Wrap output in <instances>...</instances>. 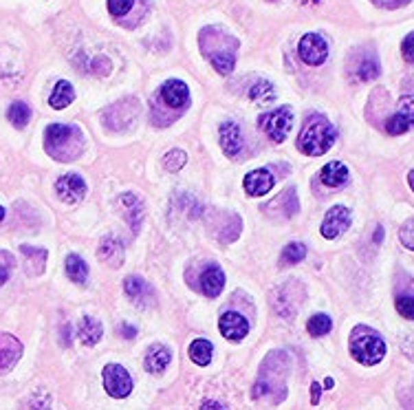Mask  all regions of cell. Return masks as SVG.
<instances>
[{
    "instance_id": "obj_8",
    "label": "cell",
    "mask_w": 414,
    "mask_h": 410,
    "mask_svg": "<svg viewBox=\"0 0 414 410\" xmlns=\"http://www.w3.org/2000/svg\"><path fill=\"white\" fill-rule=\"evenodd\" d=\"M350 227V209L346 205H333L326 212L320 232L324 238H337Z\"/></svg>"
},
{
    "instance_id": "obj_22",
    "label": "cell",
    "mask_w": 414,
    "mask_h": 410,
    "mask_svg": "<svg viewBox=\"0 0 414 410\" xmlns=\"http://www.w3.org/2000/svg\"><path fill=\"white\" fill-rule=\"evenodd\" d=\"M320 179H322V183L328 185V187H339V185H344L348 181V168L344 163H339V161H331V163H326L322 168Z\"/></svg>"
},
{
    "instance_id": "obj_44",
    "label": "cell",
    "mask_w": 414,
    "mask_h": 410,
    "mask_svg": "<svg viewBox=\"0 0 414 410\" xmlns=\"http://www.w3.org/2000/svg\"><path fill=\"white\" fill-rule=\"evenodd\" d=\"M335 386V382L331 380V377H326V380H324V388H333Z\"/></svg>"
},
{
    "instance_id": "obj_25",
    "label": "cell",
    "mask_w": 414,
    "mask_h": 410,
    "mask_svg": "<svg viewBox=\"0 0 414 410\" xmlns=\"http://www.w3.org/2000/svg\"><path fill=\"white\" fill-rule=\"evenodd\" d=\"M67 273H69V278L73 282H87V278H89V265L84 262V258L71 254L67 258Z\"/></svg>"
},
{
    "instance_id": "obj_19",
    "label": "cell",
    "mask_w": 414,
    "mask_h": 410,
    "mask_svg": "<svg viewBox=\"0 0 414 410\" xmlns=\"http://www.w3.org/2000/svg\"><path fill=\"white\" fill-rule=\"evenodd\" d=\"M168 364H170V349H168V346L152 344L150 349L146 351L143 366H146V371H148V373H152V375L163 373Z\"/></svg>"
},
{
    "instance_id": "obj_16",
    "label": "cell",
    "mask_w": 414,
    "mask_h": 410,
    "mask_svg": "<svg viewBox=\"0 0 414 410\" xmlns=\"http://www.w3.org/2000/svg\"><path fill=\"white\" fill-rule=\"evenodd\" d=\"M220 148L229 157H236L242 150V133L238 124L227 122L220 126Z\"/></svg>"
},
{
    "instance_id": "obj_36",
    "label": "cell",
    "mask_w": 414,
    "mask_h": 410,
    "mask_svg": "<svg viewBox=\"0 0 414 410\" xmlns=\"http://www.w3.org/2000/svg\"><path fill=\"white\" fill-rule=\"evenodd\" d=\"M135 5V0H108V12L113 16H124L128 14Z\"/></svg>"
},
{
    "instance_id": "obj_13",
    "label": "cell",
    "mask_w": 414,
    "mask_h": 410,
    "mask_svg": "<svg viewBox=\"0 0 414 410\" xmlns=\"http://www.w3.org/2000/svg\"><path fill=\"white\" fill-rule=\"evenodd\" d=\"M159 95L163 98L165 106L170 109H185L189 102V89L181 80H168L159 91Z\"/></svg>"
},
{
    "instance_id": "obj_14",
    "label": "cell",
    "mask_w": 414,
    "mask_h": 410,
    "mask_svg": "<svg viewBox=\"0 0 414 410\" xmlns=\"http://www.w3.org/2000/svg\"><path fill=\"white\" fill-rule=\"evenodd\" d=\"M124 289H126V293H128V298L133 302H137V304H141V307H146V304H150L154 300L152 287L139 276H128V278H126L124 280Z\"/></svg>"
},
{
    "instance_id": "obj_15",
    "label": "cell",
    "mask_w": 414,
    "mask_h": 410,
    "mask_svg": "<svg viewBox=\"0 0 414 410\" xmlns=\"http://www.w3.org/2000/svg\"><path fill=\"white\" fill-rule=\"evenodd\" d=\"M273 174L271 172H267V170H251L247 176H245V181H242V185H245V192L247 194H251V196H262V194H267L271 187H273Z\"/></svg>"
},
{
    "instance_id": "obj_21",
    "label": "cell",
    "mask_w": 414,
    "mask_h": 410,
    "mask_svg": "<svg viewBox=\"0 0 414 410\" xmlns=\"http://www.w3.org/2000/svg\"><path fill=\"white\" fill-rule=\"evenodd\" d=\"M102 333H104L102 322L95 320L93 315H87V318H82L80 324H78V335H80L82 344H87V346L97 344V342L102 340Z\"/></svg>"
},
{
    "instance_id": "obj_43",
    "label": "cell",
    "mask_w": 414,
    "mask_h": 410,
    "mask_svg": "<svg viewBox=\"0 0 414 410\" xmlns=\"http://www.w3.org/2000/svg\"><path fill=\"white\" fill-rule=\"evenodd\" d=\"M298 3H300V5H317L320 0H298Z\"/></svg>"
},
{
    "instance_id": "obj_24",
    "label": "cell",
    "mask_w": 414,
    "mask_h": 410,
    "mask_svg": "<svg viewBox=\"0 0 414 410\" xmlns=\"http://www.w3.org/2000/svg\"><path fill=\"white\" fill-rule=\"evenodd\" d=\"M211 355H214V346L209 340H194L189 346V360L198 366H207L211 362Z\"/></svg>"
},
{
    "instance_id": "obj_4",
    "label": "cell",
    "mask_w": 414,
    "mask_h": 410,
    "mask_svg": "<svg viewBox=\"0 0 414 410\" xmlns=\"http://www.w3.org/2000/svg\"><path fill=\"white\" fill-rule=\"evenodd\" d=\"M350 353H353V357L359 364L373 366L384 360L386 342L381 340V335L377 331L359 324V327H355L353 333H350Z\"/></svg>"
},
{
    "instance_id": "obj_10",
    "label": "cell",
    "mask_w": 414,
    "mask_h": 410,
    "mask_svg": "<svg viewBox=\"0 0 414 410\" xmlns=\"http://www.w3.org/2000/svg\"><path fill=\"white\" fill-rule=\"evenodd\" d=\"M410 128H414V95L401 98L397 113L386 122V130L390 135H403Z\"/></svg>"
},
{
    "instance_id": "obj_42",
    "label": "cell",
    "mask_w": 414,
    "mask_h": 410,
    "mask_svg": "<svg viewBox=\"0 0 414 410\" xmlns=\"http://www.w3.org/2000/svg\"><path fill=\"white\" fill-rule=\"evenodd\" d=\"M408 183H410L412 192H414V170H410V174H408Z\"/></svg>"
},
{
    "instance_id": "obj_6",
    "label": "cell",
    "mask_w": 414,
    "mask_h": 410,
    "mask_svg": "<svg viewBox=\"0 0 414 410\" xmlns=\"http://www.w3.org/2000/svg\"><path fill=\"white\" fill-rule=\"evenodd\" d=\"M104 388H106V393L115 399L128 397L133 391V380H130L128 371H126L122 364L104 366Z\"/></svg>"
},
{
    "instance_id": "obj_9",
    "label": "cell",
    "mask_w": 414,
    "mask_h": 410,
    "mask_svg": "<svg viewBox=\"0 0 414 410\" xmlns=\"http://www.w3.org/2000/svg\"><path fill=\"white\" fill-rule=\"evenodd\" d=\"M56 192H58V198L62 203L76 205L82 201L84 194H87V183H84V179L78 174H65V176L58 179Z\"/></svg>"
},
{
    "instance_id": "obj_29",
    "label": "cell",
    "mask_w": 414,
    "mask_h": 410,
    "mask_svg": "<svg viewBox=\"0 0 414 410\" xmlns=\"http://www.w3.org/2000/svg\"><path fill=\"white\" fill-rule=\"evenodd\" d=\"M249 98L256 104H267V102L275 100V91H273V87L269 82H256L249 89Z\"/></svg>"
},
{
    "instance_id": "obj_37",
    "label": "cell",
    "mask_w": 414,
    "mask_h": 410,
    "mask_svg": "<svg viewBox=\"0 0 414 410\" xmlns=\"http://www.w3.org/2000/svg\"><path fill=\"white\" fill-rule=\"evenodd\" d=\"M401 56L408 65H414V34L406 36L401 42Z\"/></svg>"
},
{
    "instance_id": "obj_45",
    "label": "cell",
    "mask_w": 414,
    "mask_h": 410,
    "mask_svg": "<svg viewBox=\"0 0 414 410\" xmlns=\"http://www.w3.org/2000/svg\"><path fill=\"white\" fill-rule=\"evenodd\" d=\"M3 218H5V207L0 205V220H3Z\"/></svg>"
},
{
    "instance_id": "obj_23",
    "label": "cell",
    "mask_w": 414,
    "mask_h": 410,
    "mask_svg": "<svg viewBox=\"0 0 414 410\" xmlns=\"http://www.w3.org/2000/svg\"><path fill=\"white\" fill-rule=\"evenodd\" d=\"M76 100V91H73V87H71V82H67V80H60L58 84H56V89H53V93H51V100H49V104L53 109H67L69 104Z\"/></svg>"
},
{
    "instance_id": "obj_40",
    "label": "cell",
    "mask_w": 414,
    "mask_h": 410,
    "mask_svg": "<svg viewBox=\"0 0 414 410\" xmlns=\"http://www.w3.org/2000/svg\"><path fill=\"white\" fill-rule=\"evenodd\" d=\"M320 391H322V386L317 384V382H313V386H311V404H320Z\"/></svg>"
},
{
    "instance_id": "obj_17",
    "label": "cell",
    "mask_w": 414,
    "mask_h": 410,
    "mask_svg": "<svg viewBox=\"0 0 414 410\" xmlns=\"http://www.w3.org/2000/svg\"><path fill=\"white\" fill-rule=\"evenodd\" d=\"M119 209H122L124 218L128 220L130 227L137 232L141 225V220H143V203L135 194H122L119 196Z\"/></svg>"
},
{
    "instance_id": "obj_27",
    "label": "cell",
    "mask_w": 414,
    "mask_h": 410,
    "mask_svg": "<svg viewBox=\"0 0 414 410\" xmlns=\"http://www.w3.org/2000/svg\"><path fill=\"white\" fill-rule=\"evenodd\" d=\"M306 256V247L300 240H293L284 249H282V258H280V265H298V262Z\"/></svg>"
},
{
    "instance_id": "obj_38",
    "label": "cell",
    "mask_w": 414,
    "mask_h": 410,
    "mask_svg": "<svg viewBox=\"0 0 414 410\" xmlns=\"http://www.w3.org/2000/svg\"><path fill=\"white\" fill-rule=\"evenodd\" d=\"M370 3L381 9H399V7H406L410 0H370Z\"/></svg>"
},
{
    "instance_id": "obj_31",
    "label": "cell",
    "mask_w": 414,
    "mask_h": 410,
    "mask_svg": "<svg viewBox=\"0 0 414 410\" xmlns=\"http://www.w3.org/2000/svg\"><path fill=\"white\" fill-rule=\"evenodd\" d=\"M377 76H379V65H377L375 58H366L362 65L357 67V78L362 82H370V80H375Z\"/></svg>"
},
{
    "instance_id": "obj_26",
    "label": "cell",
    "mask_w": 414,
    "mask_h": 410,
    "mask_svg": "<svg viewBox=\"0 0 414 410\" xmlns=\"http://www.w3.org/2000/svg\"><path fill=\"white\" fill-rule=\"evenodd\" d=\"M9 122H12L16 128H25L31 119V109L27 106L25 102H14L12 106H9V113H7Z\"/></svg>"
},
{
    "instance_id": "obj_32",
    "label": "cell",
    "mask_w": 414,
    "mask_h": 410,
    "mask_svg": "<svg viewBox=\"0 0 414 410\" xmlns=\"http://www.w3.org/2000/svg\"><path fill=\"white\" fill-rule=\"evenodd\" d=\"M20 251H23L25 256H31L29 258L31 262H36V273H40L42 269H45V260H47V251L45 249H36V247L23 245V247H20Z\"/></svg>"
},
{
    "instance_id": "obj_2",
    "label": "cell",
    "mask_w": 414,
    "mask_h": 410,
    "mask_svg": "<svg viewBox=\"0 0 414 410\" xmlns=\"http://www.w3.org/2000/svg\"><path fill=\"white\" fill-rule=\"evenodd\" d=\"M45 148L58 161H71L82 152V137L78 128L65 124H51L45 130Z\"/></svg>"
},
{
    "instance_id": "obj_41",
    "label": "cell",
    "mask_w": 414,
    "mask_h": 410,
    "mask_svg": "<svg viewBox=\"0 0 414 410\" xmlns=\"http://www.w3.org/2000/svg\"><path fill=\"white\" fill-rule=\"evenodd\" d=\"M119 335H122V338H135V335H137V329L135 327H128V324H122V327H119Z\"/></svg>"
},
{
    "instance_id": "obj_5",
    "label": "cell",
    "mask_w": 414,
    "mask_h": 410,
    "mask_svg": "<svg viewBox=\"0 0 414 410\" xmlns=\"http://www.w3.org/2000/svg\"><path fill=\"white\" fill-rule=\"evenodd\" d=\"M258 126L269 135V139L275 141V144H282L286 139V135H289L291 126H293V113L282 106V109H275L271 113H264L260 115L258 119Z\"/></svg>"
},
{
    "instance_id": "obj_39",
    "label": "cell",
    "mask_w": 414,
    "mask_h": 410,
    "mask_svg": "<svg viewBox=\"0 0 414 410\" xmlns=\"http://www.w3.org/2000/svg\"><path fill=\"white\" fill-rule=\"evenodd\" d=\"M200 410H227V406L216 402V399H205V402L200 404Z\"/></svg>"
},
{
    "instance_id": "obj_3",
    "label": "cell",
    "mask_w": 414,
    "mask_h": 410,
    "mask_svg": "<svg viewBox=\"0 0 414 410\" xmlns=\"http://www.w3.org/2000/svg\"><path fill=\"white\" fill-rule=\"evenodd\" d=\"M335 137L337 133L331 124L324 117H320V115H311L309 122H306V126L302 128L298 148L309 157H320L331 150V146L335 144Z\"/></svg>"
},
{
    "instance_id": "obj_30",
    "label": "cell",
    "mask_w": 414,
    "mask_h": 410,
    "mask_svg": "<svg viewBox=\"0 0 414 410\" xmlns=\"http://www.w3.org/2000/svg\"><path fill=\"white\" fill-rule=\"evenodd\" d=\"M185 161H187V155H185L183 150L174 148V150H170V152L165 155L163 166H165L168 172H179V170H181V168L185 166Z\"/></svg>"
},
{
    "instance_id": "obj_20",
    "label": "cell",
    "mask_w": 414,
    "mask_h": 410,
    "mask_svg": "<svg viewBox=\"0 0 414 410\" xmlns=\"http://www.w3.org/2000/svg\"><path fill=\"white\" fill-rule=\"evenodd\" d=\"M222 287H225V273L220 267H207L200 276V289H203L205 296L216 298L220 296Z\"/></svg>"
},
{
    "instance_id": "obj_12",
    "label": "cell",
    "mask_w": 414,
    "mask_h": 410,
    "mask_svg": "<svg viewBox=\"0 0 414 410\" xmlns=\"http://www.w3.org/2000/svg\"><path fill=\"white\" fill-rule=\"evenodd\" d=\"M20 357H23V344L14 335L0 333V375L12 371Z\"/></svg>"
},
{
    "instance_id": "obj_1",
    "label": "cell",
    "mask_w": 414,
    "mask_h": 410,
    "mask_svg": "<svg viewBox=\"0 0 414 410\" xmlns=\"http://www.w3.org/2000/svg\"><path fill=\"white\" fill-rule=\"evenodd\" d=\"M198 40H200V51H203V56L211 62V67H214L220 76H229L233 67H236L238 42L216 27L203 29V34H200Z\"/></svg>"
},
{
    "instance_id": "obj_7",
    "label": "cell",
    "mask_w": 414,
    "mask_h": 410,
    "mask_svg": "<svg viewBox=\"0 0 414 410\" xmlns=\"http://www.w3.org/2000/svg\"><path fill=\"white\" fill-rule=\"evenodd\" d=\"M298 54L304 60V65L320 67V65H324L326 58H328V45H326V40L322 36L306 34L300 40V45H298Z\"/></svg>"
},
{
    "instance_id": "obj_33",
    "label": "cell",
    "mask_w": 414,
    "mask_h": 410,
    "mask_svg": "<svg viewBox=\"0 0 414 410\" xmlns=\"http://www.w3.org/2000/svg\"><path fill=\"white\" fill-rule=\"evenodd\" d=\"M12 271H14V258H12V254H7V251H0V287H3L5 282L9 280Z\"/></svg>"
},
{
    "instance_id": "obj_35",
    "label": "cell",
    "mask_w": 414,
    "mask_h": 410,
    "mask_svg": "<svg viewBox=\"0 0 414 410\" xmlns=\"http://www.w3.org/2000/svg\"><path fill=\"white\" fill-rule=\"evenodd\" d=\"M399 238H401L403 245L414 251V218H410L408 223H403L401 232H399Z\"/></svg>"
},
{
    "instance_id": "obj_34",
    "label": "cell",
    "mask_w": 414,
    "mask_h": 410,
    "mask_svg": "<svg viewBox=\"0 0 414 410\" xmlns=\"http://www.w3.org/2000/svg\"><path fill=\"white\" fill-rule=\"evenodd\" d=\"M395 304H397V311L403 315V318L414 320V298L412 296H399Z\"/></svg>"
},
{
    "instance_id": "obj_28",
    "label": "cell",
    "mask_w": 414,
    "mask_h": 410,
    "mask_svg": "<svg viewBox=\"0 0 414 410\" xmlns=\"http://www.w3.org/2000/svg\"><path fill=\"white\" fill-rule=\"evenodd\" d=\"M331 327H333V322L324 313H315L313 318L306 322V331H309L313 338H322V335H326L328 331H331Z\"/></svg>"
},
{
    "instance_id": "obj_18",
    "label": "cell",
    "mask_w": 414,
    "mask_h": 410,
    "mask_svg": "<svg viewBox=\"0 0 414 410\" xmlns=\"http://www.w3.org/2000/svg\"><path fill=\"white\" fill-rule=\"evenodd\" d=\"M100 260L104 265H111V267H119L124 262V245L119 238L115 236H106L100 245Z\"/></svg>"
},
{
    "instance_id": "obj_11",
    "label": "cell",
    "mask_w": 414,
    "mask_h": 410,
    "mask_svg": "<svg viewBox=\"0 0 414 410\" xmlns=\"http://www.w3.org/2000/svg\"><path fill=\"white\" fill-rule=\"evenodd\" d=\"M218 329H220V333H222V338H227V340H231V342H238V340H242V338H245V335L249 333V322L242 318L240 313L227 311V313L220 315Z\"/></svg>"
}]
</instances>
